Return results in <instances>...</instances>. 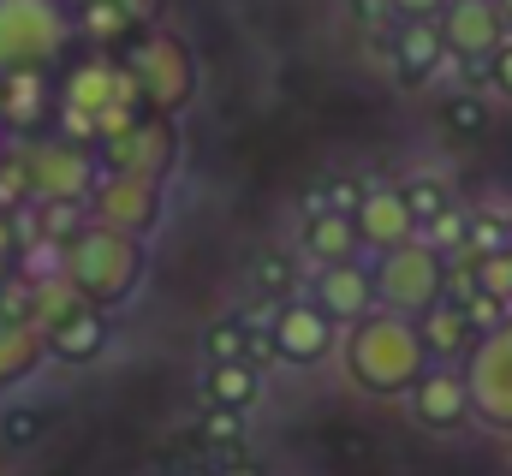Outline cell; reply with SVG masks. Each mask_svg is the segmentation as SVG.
Instances as JSON below:
<instances>
[{"mask_svg":"<svg viewBox=\"0 0 512 476\" xmlns=\"http://www.w3.org/2000/svg\"><path fill=\"white\" fill-rule=\"evenodd\" d=\"M346 375H352V387H364V393H376V399H393V393H411L429 369H435V357L423 346V328L411 322V316H393V310H376V316H364L358 328H346Z\"/></svg>","mask_w":512,"mask_h":476,"instance_id":"obj_1","label":"cell"},{"mask_svg":"<svg viewBox=\"0 0 512 476\" xmlns=\"http://www.w3.org/2000/svg\"><path fill=\"white\" fill-rule=\"evenodd\" d=\"M60 274H66L96 310H114V304H126L131 292L143 286V274H149V244L120 233V227L84 221V233L60 250Z\"/></svg>","mask_w":512,"mask_h":476,"instance_id":"obj_2","label":"cell"},{"mask_svg":"<svg viewBox=\"0 0 512 476\" xmlns=\"http://www.w3.org/2000/svg\"><path fill=\"white\" fill-rule=\"evenodd\" d=\"M78 12L66 0H0V78L48 72L72 54Z\"/></svg>","mask_w":512,"mask_h":476,"instance_id":"obj_3","label":"cell"},{"mask_svg":"<svg viewBox=\"0 0 512 476\" xmlns=\"http://www.w3.org/2000/svg\"><path fill=\"white\" fill-rule=\"evenodd\" d=\"M126 66L131 78H137V90H143V108L149 114H167L179 119L191 108V96H197V54H191V42L185 36H173V30H137L126 42Z\"/></svg>","mask_w":512,"mask_h":476,"instance_id":"obj_4","label":"cell"},{"mask_svg":"<svg viewBox=\"0 0 512 476\" xmlns=\"http://www.w3.org/2000/svg\"><path fill=\"white\" fill-rule=\"evenodd\" d=\"M18 155H24L30 203H90L102 179V155L78 137H30L18 143Z\"/></svg>","mask_w":512,"mask_h":476,"instance_id":"obj_5","label":"cell"},{"mask_svg":"<svg viewBox=\"0 0 512 476\" xmlns=\"http://www.w3.org/2000/svg\"><path fill=\"white\" fill-rule=\"evenodd\" d=\"M447 262L453 256H441L429 238H411V244L376 256V298H382V310L411 316V322L423 310H435L447 298Z\"/></svg>","mask_w":512,"mask_h":476,"instance_id":"obj_6","label":"cell"},{"mask_svg":"<svg viewBox=\"0 0 512 476\" xmlns=\"http://www.w3.org/2000/svg\"><path fill=\"white\" fill-rule=\"evenodd\" d=\"M90 221L120 227L131 238H149L167 215V179H143V173H102L90 191Z\"/></svg>","mask_w":512,"mask_h":476,"instance_id":"obj_7","label":"cell"},{"mask_svg":"<svg viewBox=\"0 0 512 476\" xmlns=\"http://www.w3.org/2000/svg\"><path fill=\"white\" fill-rule=\"evenodd\" d=\"M459 369H465V387H471L477 423L507 429L512 435V322H501L495 334H483L477 352L465 357Z\"/></svg>","mask_w":512,"mask_h":476,"instance_id":"obj_8","label":"cell"},{"mask_svg":"<svg viewBox=\"0 0 512 476\" xmlns=\"http://www.w3.org/2000/svg\"><path fill=\"white\" fill-rule=\"evenodd\" d=\"M268 340H274L280 363L310 369V363H322V357L340 346V322H334L316 298H286V304H274V316H268Z\"/></svg>","mask_w":512,"mask_h":476,"instance_id":"obj_9","label":"cell"},{"mask_svg":"<svg viewBox=\"0 0 512 476\" xmlns=\"http://www.w3.org/2000/svg\"><path fill=\"white\" fill-rule=\"evenodd\" d=\"M102 173H143V179H167L179 161V131L167 114H143L126 137L102 143Z\"/></svg>","mask_w":512,"mask_h":476,"instance_id":"obj_10","label":"cell"},{"mask_svg":"<svg viewBox=\"0 0 512 476\" xmlns=\"http://www.w3.org/2000/svg\"><path fill=\"white\" fill-rule=\"evenodd\" d=\"M411 417L423 423V429H435V435H447V429H465L471 417H477V405H471V387H465V369H453V363H435L411 393Z\"/></svg>","mask_w":512,"mask_h":476,"instance_id":"obj_11","label":"cell"},{"mask_svg":"<svg viewBox=\"0 0 512 476\" xmlns=\"http://www.w3.org/2000/svg\"><path fill=\"white\" fill-rule=\"evenodd\" d=\"M441 36H447V54L459 60H495L501 42H507V18H501V0H453L441 12Z\"/></svg>","mask_w":512,"mask_h":476,"instance_id":"obj_12","label":"cell"},{"mask_svg":"<svg viewBox=\"0 0 512 476\" xmlns=\"http://www.w3.org/2000/svg\"><path fill=\"white\" fill-rule=\"evenodd\" d=\"M310 298H316V304H322L340 328H358L364 316H376V310H382V298H376V268H364V262H334V268H316Z\"/></svg>","mask_w":512,"mask_h":476,"instance_id":"obj_13","label":"cell"},{"mask_svg":"<svg viewBox=\"0 0 512 476\" xmlns=\"http://www.w3.org/2000/svg\"><path fill=\"white\" fill-rule=\"evenodd\" d=\"M358 233H364V244H370L376 256H387V250L423 238V221L411 215V203H405L399 185H370V197L358 203Z\"/></svg>","mask_w":512,"mask_h":476,"instance_id":"obj_14","label":"cell"},{"mask_svg":"<svg viewBox=\"0 0 512 476\" xmlns=\"http://www.w3.org/2000/svg\"><path fill=\"white\" fill-rule=\"evenodd\" d=\"M417 328H423V346L435 363H465V357L477 352V328H471V316H465V304H453V298H441L435 310H423L417 316Z\"/></svg>","mask_w":512,"mask_h":476,"instance_id":"obj_15","label":"cell"},{"mask_svg":"<svg viewBox=\"0 0 512 476\" xmlns=\"http://www.w3.org/2000/svg\"><path fill=\"white\" fill-rule=\"evenodd\" d=\"M441 60H447V36H441V18H405L399 24V36H393V66H399V78H429V72H441Z\"/></svg>","mask_w":512,"mask_h":476,"instance_id":"obj_16","label":"cell"},{"mask_svg":"<svg viewBox=\"0 0 512 476\" xmlns=\"http://www.w3.org/2000/svg\"><path fill=\"white\" fill-rule=\"evenodd\" d=\"M102 352H108V310H96V304H84L78 316L48 328V357H60V363H96Z\"/></svg>","mask_w":512,"mask_h":476,"instance_id":"obj_17","label":"cell"},{"mask_svg":"<svg viewBox=\"0 0 512 476\" xmlns=\"http://www.w3.org/2000/svg\"><path fill=\"white\" fill-rule=\"evenodd\" d=\"M304 250L316 256V268H334V262H358L364 233H358V215H334V209H316L304 221Z\"/></svg>","mask_w":512,"mask_h":476,"instance_id":"obj_18","label":"cell"},{"mask_svg":"<svg viewBox=\"0 0 512 476\" xmlns=\"http://www.w3.org/2000/svg\"><path fill=\"white\" fill-rule=\"evenodd\" d=\"M48 357V334L36 322H18L0 310V387H18L36 375V363Z\"/></svg>","mask_w":512,"mask_h":476,"instance_id":"obj_19","label":"cell"},{"mask_svg":"<svg viewBox=\"0 0 512 476\" xmlns=\"http://www.w3.org/2000/svg\"><path fill=\"white\" fill-rule=\"evenodd\" d=\"M0 84H6V108H0V125H6V131H36L42 119L54 114V96H48V78H42V72L0 78Z\"/></svg>","mask_w":512,"mask_h":476,"instance_id":"obj_20","label":"cell"},{"mask_svg":"<svg viewBox=\"0 0 512 476\" xmlns=\"http://www.w3.org/2000/svg\"><path fill=\"white\" fill-rule=\"evenodd\" d=\"M203 393H209V405L256 411V399H262V369H256V363H209Z\"/></svg>","mask_w":512,"mask_h":476,"instance_id":"obj_21","label":"cell"},{"mask_svg":"<svg viewBox=\"0 0 512 476\" xmlns=\"http://www.w3.org/2000/svg\"><path fill=\"white\" fill-rule=\"evenodd\" d=\"M251 292L256 298H268V304L298 298V262H292L286 250H262V256L251 262Z\"/></svg>","mask_w":512,"mask_h":476,"instance_id":"obj_22","label":"cell"},{"mask_svg":"<svg viewBox=\"0 0 512 476\" xmlns=\"http://www.w3.org/2000/svg\"><path fill=\"white\" fill-rule=\"evenodd\" d=\"M84 304H90V298H84L66 274H54V280H42V286H36V328L48 334V328H60L66 316H78Z\"/></svg>","mask_w":512,"mask_h":476,"instance_id":"obj_23","label":"cell"},{"mask_svg":"<svg viewBox=\"0 0 512 476\" xmlns=\"http://www.w3.org/2000/svg\"><path fill=\"white\" fill-rule=\"evenodd\" d=\"M251 322H239V316H227V322H215L209 334H203V352L209 363H251Z\"/></svg>","mask_w":512,"mask_h":476,"instance_id":"obj_24","label":"cell"},{"mask_svg":"<svg viewBox=\"0 0 512 476\" xmlns=\"http://www.w3.org/2000/svg\"><path fill=\"white\" fill-rule=\"evenodd\" d=\"M399 191H405V203H411V215H417L423 227L453 209V191H447V179H435V173H417V179H405Z\"/></svg>","mask_w":512,"mask_h":476,"instance_id":"obj_25","label":"cell"},{"mask_svg":"<svg viewBox=\"0 0 512 476\" xmlns=\"http://www.w3.org/2000/svg\"><path fill=\"white\" fill-rule=\"evenodd\" d=\"M197 429H203V441H209V447H227V453H233V447H239V435H245V411H227V405H209Z\"/></svg>","mask_w":512,"mask_h":476,"instance_id":"obj_26","label":"cell"},{"mask_svg":"<svg viewBox=\"0 0 512 476\" xmlns=\"http://www.w3.org/2000/svg\"><path fill=\"white\" fill-rule=\"evenodd\" d=\"M423 238H429L441 256H453V250H465V238H471V221H465L459 209H447L441 221H429V227H423Z\"/></svg>","mask_w":512,"mask_h":476,"instance_id":"obj_27","label":"cell"},{"mask_svg":"<svg viewBox=\"0 0 512 476\" xmlns=\"http://www.w3.org/2000/svg\"><path fill=\"white\" fill-rule=\"evenodd\" d=\"M465 250H471V256H501V250H512V233L501 227V221H471Z\"/></svg>","mask_w":512,"mask_h":476,"instance_id":"obj_28","label":"cell"},{"mask_svg":"<svg viewBox=\"0 0 512 476\" xmlns=\"http://www.w3.org/2000/svg\"><path fill=\"white\" fill-rule=\"evenodd\" d=\"M483 292H489V298H501V304H512V250L483 256Z\"/></svg>","mask_w":512,"mask_h":476,"instance_id":"obj_29","label":"cell"},{"mask_svg":"<svg viewBox=\"0 0 512 476\" xmlns=\"http://www.w3.org/2000/svg\"><path fill=\"white\" fill-rule=\"evenodd\" d=\"M465 316H471V328H477V334H495L501 322H512L507 304H501V298H489V292H477V298L465 304Z\"/></svg>","mask_w":512,"mask_h":476,"instance_id":"obj_30","label":"cell"},{"mask_svg":"<svg viewBox=\"0 0 512 476\" xmlns=\"http://www.w3.org/2000/svg\"><path fill=\"white\" fill-rule=\"evenodd\" d=\"M447 125H459V131H483V125H489V108L471 102V96H453V102H447Z\"/></svg>","mask_w":512,"mask_h":476,"instance_id":"obj_31","label":"cell"},{"mask_svg":"<svg viewBox=\"0 0 512 476\" xmlns=\"http://www.w3.org/2000/svg\"><path fill=\"white\" fill-rule=\"evenodd\" d=\"M114 6L126 12L137 30H155V24H161V12H167V0H114Z\"/></svg>","mask_w":512,"mask_h":476,"instance_id":"obj_32","label":"cell"},{"mask_svg":"<svg viewBox=\"0 0 512 476\" xmlns=\"http://www.w3.org/2000/svg\"><path fill=\"white\" fill-rule=\"evenodd\" d=\"M489 84H495V90H501V96L512 102V36L501 42V54L489 60Z\"/></svg>","mask_w":512,"mask_h":476,"instance_id":"obj_33","label":"cell"},{"mask_svg":"<svg viewBox=\"0 0 512 476\" xmlns=\"http://www.w3.org/2000/svg\"><path fill=\"white\" fill-rule=\"evenodd\" d=\"M0 429H6V441H12V447H24V441H36V411H6V423H0Z\"/></svg>","mask_w":512,"mask_h":476,"instance_id":"obj_34","label":"cell"},{"mask_svg":"<svg viewBox=\"0 0 512 476\" xmlns=\"http://www.w3.org/2000/svg\"><path fill=\"white\" fill-rule=\"evenodd\" d=\"M387 6H393V12H399V24H405V18H441L453 0H387Z\"/></svg>","mask_w":512,"mask_h":476,"instance_id":"obj_35","label":"cell"},{"mask_svg":"<svg viewBox=\"0 0 512 476\" xmlns=\"http://www.w3.org/2000/svg\"><path fill=\"white\" fill-rule=\"evenodd\" d=\"M12 262H18V238H12V221L0 215V286L12 280Z\"/></svg>","mask_w":512,"mask_h":476,"instance_id":"obj_36","label":"cell"},{"mask_svg":"<svg viewBox=\"0 0 512 476\" xmlns=\"http://www.w3.org/2000/svg\"><path fill=\"white\" fill-rule=\"evenodd\" d=\"M501 18H507V36H512V0H501Z\"/></svg>","mask_w":512,"mask_h":476,"instance_id":"obj_37","label":"cell"},{"mask_svg":"<svg viewBox=\"0 0 512 476\" xmlns=\"http://www.w3.org/2000/svg\"><path fill=\"white\" fill-rule=\"evenodd\" d=\"M221 476H256V471H245V465H233V471H221Z\"/></svg>","mask_w":512,"mask_h":476,"instance_id":"obj_38","label":"cell"},{"mask_svg":"<svg viewBox=\"0 0 512 476\" xmlns=\"http://www.w3.org/2000/svg\"><path fill=\"white\" fill-rule=\"evenodd\" d=\"M66 6H72V12H84V6H90V0H66Z\"/></svg>","mask_w":512,"mask_h":476,"instance_id":"obj_39","label":"cell"},{"mask_svg":"<svg viewBox=\"0 0 512 476\" xmlns=\"http://www.w3.org/2000/svg\"><path fill=\"white\" fill-rule=\"evenodd\" d=\"M0 108H6V84H0Z\"/></svg>","mask_w":512,"mask_h":476,"instance_id":"obj_40","label":"cell"}]
</instances>
